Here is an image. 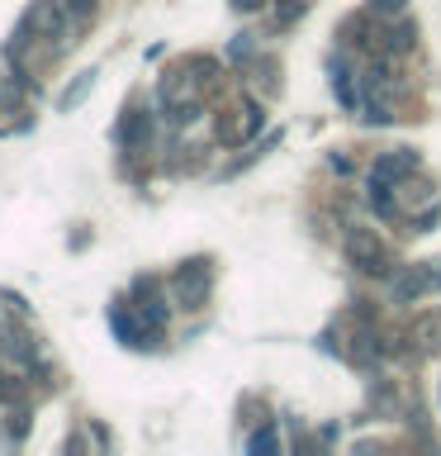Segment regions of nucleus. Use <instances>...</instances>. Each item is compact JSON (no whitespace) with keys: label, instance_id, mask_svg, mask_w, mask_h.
Returning <instances> with one entry per match:
<instances>
[{"label":"nucleus","instance_id":"1","mask_svg":"<svg viewBox=\"0 0 441 456\" xmlns=\"http://www.w3.org/2000/svg\"><path fill=\"white\" fill-rule=\"evenodd\" d=\"M347 257L365 276H384V271H389V248H384L375 233H365V228H356V233L347 238Z\"/></svg>","mask_w":441,"mask_h":456},{"label":"nucleus","instance_id":"2","mask_svg":"<svg viewBox=\"0 0 441 456\" xmlns=\"http://www.w3.org/2000/svg\"><path fill=\"white\" fill-rule=\"evenodd\" d=\"M171 290L185 309H200L209 295V262H185V267L171 276Z\"/></svg>","mask_w":441,"mask_h":456},{"label":"nucleus","instance_id":"3","mask_svg":"<svg viewBox=\"0 0 441 456\" xmlns=\"http://www.w3.org/2000/svg\"><path fill=\"white\" fill-rule=\"evenodd\" d=\"M418 172V152L413 148H399V152H384V157L375 162V176H370V190H389V181H403V176Z\"/></svg>","mask_w":441,"mask_h":456},{"label":"nucleus","instance_id":"4","mask_svg":"<svg viewBox=\"0 0 441 456\" xmlns=\"http://www.w3.org/2000/svg\"><path fill=\"white\" fill-rule=\"evenodd\" d=\"M441 285V271H432V267H408L403 276H394V304H413L418 295H427V290H437Z\"/></svg>","mask_w":441,"mask_h":456},{"label":"nucleus","instance_id":"5","mask_svg":"<svg viewBox=\"0 0 441 456\" xmlns=\"http://www.w3.org/2000/svg\"><path fill=\"white\" fill-rule=\"evenodd\" d=\"M119 138H124L128 148H147V138H152V114L133 110L124 124H119Z\"/></svg>","mask_w":441,"mask_h":456},{"label":"nucleus","instance_id":"6","mask_svg":"<svg viewBox=\"0 0 441 456\" xmlns=\"http://www.w3.org/2000/svg\"><path fill=\"white\" fill-rule=\"evenodd\" d=\"M91 86H95V72H81V77L62 91V100H57V105H62V110H76L81 100H86V91H91Z\"/></svg>","mask_w":441,"mask_h":456},{"label":"nucleus","instance_id":"7","mask_svg":"<svg viewBox=\"0 0 441 456\" xmlns=\"http://www.w3.org/2000/svg\"><path fill=\"white\" fill-rule=\"evenodd\" d=\"M5 433H10L15 442L29 438V409H10V413H5Z\"/></svg>","mask_w":441,"mask_h":456},{"label":"nucleus","instance_id":"8","mask_svg":"<svg viewBox=\"0 0 441 456\" xmlns=\"http://www.w3.org/2000/svg\"><path fill=\"white\" fill-rule=\"evenodd\" d=\"M304 10H309V0H285L280 10H275V24H294Z\"/></svg>","mask_w":441,"mask_h":456},{"label":"nucleus","instance_id":"9","mask_svg":"<svg viewBox=\"0 0 441 456\" xmlns=\"http://www.w3.org/2000/svg\"><path fill=\"white\" fill-rule=\"evenodd\" d=\"M57 5H62L71 19H91V10H95V0H57Z\"/></svg>","mask_w":441,"mask_h":456},{"label":"nucleus","instance_id":"10","mask_svg":"<svg viewBox=\"0 0 441 456\" xmlns=\"http://www.w3.org/2000/svg\"><path fill=\"white\" fill-rule=\"evenodd\" d=\"M418 338H423V352H437V347H441V323H423Z\"/></svg>","mask_w":441,"mask_h":456},{"label":"nucleus","instance_id":"11","mask_svg":"<svg viewBox=\"0 0 441 456\" xmlns=\"http://www.w3.org/2000/svg\"><path fill=\"white\" fill-rule=\"evenodd\" d=\"M24 100V86L19 81H0V105H19Z\"/></svg>","mask_w":441,"mask_h":456},{"label":"nucleus","instance_id":"12","mask_svg":"<svg viewBox=\"0 0 441 456\" xmlns=\"http://www.w3.org/2000/svg\"><path fill=\"white\" fill-rule=\"evenodd\" d=\"M247 447H252V452H270V447H275V433H270V428H261V433H256Z\"/></svg>","mask_w":441,"mask_h":456},{"label":"nucleus","instance_id":"13","mask_svg":"<svg viewBox=\"0 0 441 456\" xmlns=\"http://www.w3.org/2000/svg\"><path fill=\"white\" fill-rule=\"evenodd\" d=\"M228 52H233V62H247V57H252L256 48H252V43H247V33H242V38H237V43H233V48H228Z\"/></svg>","mask_w":441,"mask_h":456},{"label":"nucleus","instance_id":"14","mask_svg":"<svg viewBox=\"0 0 441 456\" xmlns=\"http://www.w3.org/2000/svg\"><path fill=\"white\" fill-rule=\"evenodd\" d=\"M266 0H233V10H242V15H252V10H261Z\"/></svg>","mask_w":441,"mask_h":456}]
</instances>
